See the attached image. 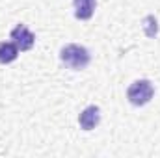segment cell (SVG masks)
<instances>
[{"label": "cell", "mask_w": 160, "mask_h": 158, "mask_svg": "<svg viewBox=\"0 0 160 158\" xmlns=\"http://www.w3.org/2000/svg\"><path fill=\"white\" fill-rule=\"evenodd\" d=\"M155 95V87L149 80H136L127 89V99L134 106H145Z\"/></svg>", "instance_id": "cell-2"}, {"label": "cell", "mask_w": 160, "mask_h": 158, "mask_svg": "<svg viewBox=\"0 0 160 158\" xmlns=\"http://www.w3.org/2000/svg\"><path fill=\"white\" fill-rule=\"evenodd\" d=\"M19 56V48L13 41H0V63L8 65L15 62Z\"/></svg>", "instance_id": "cell-6"}, {"label": "cell", "mask_w": 160, "mask_h": 158, "mask_svg": "<svg viewBox=\"0 0 160 158\" xmlns=\"http://www.w3.org/2000/svg\"><path fill=\"white\" fill-rule=\"evenodd\" d=\"M60 60L63 62L65 67L73 69V71H82L89 65L91 62V56H89V50L82 45H65L62 50H60Z\"/></svg>", "instance_id": "cell-1"}, {"label": "cell", "mask_w": 160, "mask_h": 158, "mask_svg": "<svg viewBox=\"0 0 160 158\" xmlns=\"http://www.w3.org/2000/svg\"><path fill=\"white\" fill-rule=\"evenodd\" d=\"M11 39H13V43L17 45V48L19 50H30L32 47H34V43H36V36L24 26V24H17L13 30H11Z\"/></svg>", "instance_id": "cell-3"}, {"label": "cell", "mask_w": 160, "mask_h": 158, "mask_svg": "<svg viewBox=\"0 0 160 158\" xmlns=\"http://www.w3.org/2000/svg\"><path fill=\"white\" fill-rule=\"evenodd\" d=\"M78 123L82 130H93L101 123V110L99 106H88L78 116Z\"/></svg>", "instance_id": "cell-4"}, {"label": "cell", "mask_w": 160, "mask_h": 158, "mask_svg": "<svg viewBox=\"0 0 160 158\" xmlns=\"http://www.w3.org/2000/svg\"><path fill=\"white\" fill-rule=\"evenodd\" d=\"M73 4H75V17L80 21H88L95 11L97 0H73Z\"/></svg>", "instance_id": "cell-5"}]
</instances>
